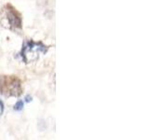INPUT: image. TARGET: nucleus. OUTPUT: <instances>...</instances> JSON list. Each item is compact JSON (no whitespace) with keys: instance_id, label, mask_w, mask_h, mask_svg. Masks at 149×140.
I'll list each match as a JSON object with an SVG mask.
<instances>
[{"instance_id":"f257e3e1","label":"nucleus","mask_w":149,"mask_h":140,"mask_svg":"<svg viewBox=\"0 0 149 140\" xmlns=\"http://www.w3.org/2000/svg\"><path fill=\"white\" fill-rule=\"evenodd\" d=\"M0 25L12 32L22 29V16L11 4L7 3L0 10Z\"/></svg>"},{"instance_id":"f03ea898","label":"nucleus","mask_w":149,"mask_h":140,"mask_svg":"<svg viewBox=\"0 0 149 140\" xmlns=\"http://www.w3.org/2000/svg\"><path fill=\"white\" fill-rule=\"evenodd\" d=\"M22 82L17 76L2 75L0 76V94L4 96L18 97L22 94Z\"/></svg>"},{"instance_id":"7ed1b4c3","label":"nucleus","mask_w":149,"mask_h":140,"mask_svg":"<svg viewBox=\"0 0 149 140\" xmlns=\"http://www.w3.org/2000/svg\"><path fill=\"white\" fill-rule=\"evenodd\" d=\"M48 49L49 47L40 41L36 42L32 39H26L22 44L20 55L23 62L25 64H29L31 62L37 61L39 54H45L48 51Z\"/></svg>"},{"instance_id":"20e7f679","label":"nucleus","mask_w":149,"mask_h":140,"mask_svg":"<svg viewBox=\"0 0 149 140\" xmlns=\"http://www.w3.org/2000/svg\"><path fill=\"white\" fill-rule=\"evenodd\" d=\"M22 109H23V102L22 101H18L16 103V105H15V107H14V109L20 111V110H22Z\"/></svg>"},{"instance_id":"39448f33","label":"nucleus","mask_w":149,"mask_h":140,"mask_svg":"<svg viewBox=\"0 0 149 140\" xmlns=\"http://www.w3.org/2000/svg\"><path fill=\"white\" fill-rule=\"evenodd\" d=\"M3 110H4V104H3V102L1 101V100H0V116L2 115Z\"/></svg>"}]
</instances>
